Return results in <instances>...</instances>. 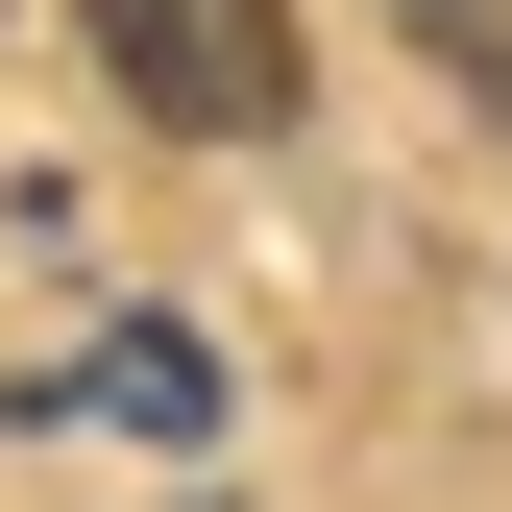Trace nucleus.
<instances>
[{
    "label": "nucleus",
    "instance_id": "obj_2",
    "mask_svg": "<svg viewBox=\"0 0 512 512\" xmlns=\"http://www.w3.org/2000/svg\"><path fill=\"white\" fill-rule=\"evenodd\" d=\"M98 415H147V439H196V415H220V366L171 342V317H122V342H98Z\"/></svg>",
    "mask_w": 512,
    "mask_h": 512
},
{
    "label": "nucleus",
    "instance_id": "obj_3",
    "mask_svg": "<svg viewBox=\"0 0 512 512\" xmlns=\"http://www.w3.org/2000/svg\"><path fill=\"white\" fill-rule=\"evenodd\" d=\"M391 25H415V49H439L464 98H512V0H391Z\"/></svg>",
    "mask_w": 512,
    "mask_h": 512
},
{
    "label": "nucleus",
    "instance_id": "obj_1",
    "mask_svg": "<svg viewBox=\"0 0 512 512\" xmlns=\"http://www.w3.org/2000/svg\"><path fill=\"white\" fill-rule=\"evenodd\" d=\"M98 49H122V98L196 122V147H269L293 122V0H98Z\"/></svg>",
    "mask_w": 512,
    "mask_h": 512
}]
</instances>
